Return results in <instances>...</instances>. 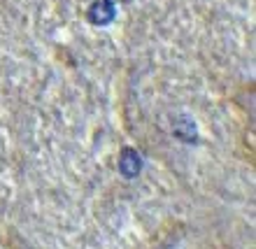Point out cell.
<instances>
[{
    "label": "cell",
    "instance_id": "cell-2",
    "mask_svg": "<svg viewBox=\"0 0 256 249\" xmlns=\"http://www.w3.org/2000/svg\"><path fill=\"white\" fill-rule=\"evenodd\" d=\"M140 170H142L140 154H138L135 149L126 147L122 152V156H119V172H122L126 180H135V177L140 175Z\"/></svg>",
    "mask_w": 256,
    "mask_h": 249
},
{
    "label": "cell",
    "instance_id": "cell-1",
    "mask_svg": "<svg viewBox=\"0 0 256 249\" xmlns=\"http://www.w3.org/2000/svg\"><path fill=\"white\" fill-rule=\"evenodd\" d=\"M114 16H116V5L108 2V0H96L86 12V19L94 26H108V24L114 21Z\"/></svg>",
    "mask_w": 256,
    "mask_h": 249
},
{
    "label": "cell",
    "instance_id": "cell-4",
    "mask_svg": "<svg viewBox=\"0 0 256 249\" xmlns=\"http://www.w3.org/2000/svg\"><path fill=\"white\" fill-rule=\"evenodd\" d=\"M108 2H112V5H116V2H124V0H108Z\"/></svg>",
    "mask_w": 256,
    "mask_h": 249
},
{
    "label": "cell",
    "instance_id": "cell-3",
    "mask_svg": "<svg viewBox=\"0 0 256 249\" xmlns=\"http://www.w3.org/2000/svg\"><path fill=\"white\" fill-rule=\"evenodd\" d=\"M175 138H180L182 142H186V144H196L198 142V133H196V122L191 119V116L182 114L180 119L175 122Z\"/></svg>",
    "mask_w": 256,
    "mask_h": 249
}]
</instances>
